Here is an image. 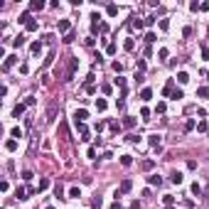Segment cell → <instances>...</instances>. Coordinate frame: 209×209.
Masks as SVG:
<instances>
[{
    "instance_id": "obj_1",
    "label": "cell",
    "mask_w": 209,
    "mask_h": 209,
    "mask_svg": "<svg viewBox=\"0 0 209 209\" xmlns=\"http://www.w3.org/2000/svg\"><path fill=\"white\" fill-rule=\"evenodd\" d=\"M86 118H89V111L86 108H79L77 113H74V121H77V123H84Z\"/></svg>"
},
{
    "instance_id": "obj_2",
    "label": "cell",
    "mask_w": 209,
    "mask_h": 209,
    "mask_svg": "<svg viewBox=\"0 0 209 209\" xmlns=\"http://www.w3.org/2000/svg\"><path fill=\"white\" fill-rule=\"evenodd\" d=\"M22 113H25V103H17V106L12 108V118H20Z\"/></svg>"
},
{
    "instance_id": "obj_3",
    "label": "cell",
    "mask_w": 209,
    "mask_h": 209,
    "mask_svg": "<svg viewBox=\"0 0 209 209\" xmlns=\"http://www.w3.org/2000/svg\"><path fill=\"white\" fill-rule=\"evenodd\" d=\"M130 187H133V182H130V180H123V182H121V194H128Z\"/></svg>"
},
{
    "instance_id": "obj_4",
    "label": "cell",
    "mask_w": 209,
    "mask_h": 209,
    "mask_svg": "<svg viewBox=\"0 0 209 209\" xmlns=\"http://www.w3.org/2000/svg\"><path fill=\"white\" fill-rule=\"evenodd\" d=\"M197 96L199 99H209V86H199L197 89Z\"/></svg>"
},
{
    "instance_id": "obj_5",
    "label": "cell",
    "mask_w": 209,
    "mask_h": 209,
    "mask_svg": "<svg viewBox=\"0 0 209 209\" xmlns=\"http://www.w3.org/2000/svg\"><path fill=\"white\" fill-rule=\"evenodd\" d=\"M69 27H71L69 20H59V32H67V34H69Z\"/></svg>"
},
{
    "instance_id": "obj_6",
    "label": "cell",
    "mask_w": 209,
    "mask_h": 209,
    "mask_svg": "<svg viewBox=\"0 0 209 209\" xmlns=\"http://www.w3.org/2000/svg\"><path fill=\"white\" fill-rule=\"evenodd\" d=\"M172 91H175V84H172V81H167V86L162 89V93H165V96H172Z\"/></svg>"
},
{
    "instance_id": "obj_7",
    "label": "cell",
    "mask_w": 209,
    "mask_h": 209,
    "mask_svg": "<svg viewBox=\"0 0 209 209\" xmlns=\"http://www.w3.org/2000/svg\"><path fill=\"white\" fill-rule=\"evenodd\" d=\"M42 8H44L42 0H32V3H30V10H42Z\"/></svg>"
},
{
    "instance_id": "obj_8",
    "label": "cell",
    "mask_w": 209,
    "mask_h": 209,
    "mask_svg": "<svg viewBox=\"0 0 209 209\" xmlns=\"http://www.w3.org/2000/svg\"><path fill=\"white\" fill-rule=\"evenodd\" d=\"M140 99H143V101H150V99H153V91H150V89H143V91H140Z\"/></svg>"
},
{
    "instance_id": "obj_9",
    "label": "cell",
    "mask_w": 209,
    "mask_h": 209,
    "mask_svg": "<svg viewBox=\"0 0 209 209\" xmlns=\"http://www.w3.org/2000/svg\"><path fill=\"white\" fill-rule=\"evenodd\" d=\"M177 81H180V84H187V81H189V74H187V71H180V74H177Z\"/></svg>"
},
{
    "instance_id": "obj_10",
    "label": "cell",
    "mask_w": 209,
    "mask_h": 209,
    "mask_svg": "<svg viewBox=\"0 0 209 209\" xmlns=\"http://www.w3.org/2000/svg\"><path fill=\"white\" fill-rule=\"evenodd\" d=\"M69 197H71V199H79V197H81L79 187H71V189H69Z\"/></svg>"
},
{
    "instance_id": "obj_11",
    "label": "cell",
    "mask_w": 209,
    "mask_h": 209,
    "mask_svg": "<svg viewBox=\"0 0 209 209\" xmlns=\"http://www.w3.org/2000/svg\"><path fill=\"white\" fill-rule=\"evenodd\" d=\"M30 52H32V54H40V52H42V44H40V42H32Z\"/></svg>"
},
{
    "instance_id": "obj_12",
    "label": "cell",
    "mask_w": 209,
    "mask_h": 209,
    "mask_svg": "<svg viewBox=\"0 0 209 209\" xmlns=\"http://www.w3.org/2000/svg\"><path fill=\"white\" fill-rule=\"evenodd\" d=\"M15 59H17V57H8V59H5V64H3V69L8 71V69H10L12 64H15Z\"/></svg>"
},
{
    "instance_id": "obj_13",
    "label": "cell",
    "mask_w": 209,
    "mask_h": 209,
    "mask_svg": "<svg viewBox=\"0 0 209 209\" xmlns=\"http://www.w3.org/2000/svg\"><path fill=\"white\" fill-rule=\"evenodd\" d=\"M148 143L153 145V148H160V138H158V136H150V138H148Z\"/></svg>"
},
{
    "instance_id": "obj_14",
    "label": "cell",
    "mask_w": 209,
    "mask_h": 209,
    "mask_svg": "<svg viewBox=\"0 0 209 209\" xmlns=\"http://www.w3.org/2000/svg\"><path fill=\"white\" fill-rule=\"evenodd\" d=\"M148 182H150V185H158V187L162 185V180H160L158 175H150V177H148Z\"/></svg>"
},
{
    "instance_id": "obj_15",
    "label": "cell",
    "mask_w": 209,
    "mask_h": 209,
    "mask_svg": "<svg viewBox=\"0 0 209 209\" xmlns=\"http://www.w3.org/2000/svg\"><path fill=\"white\" fill-rule=\"evenodd\" d=\"M158 57H160V59L165 62V59H167V57H170V49H167V47H162V49L158 52Z\"/></svg>"
},
{
    "instance_id": "obj_16",
    "label": "cell",
    "mask_w": 209,
    "mask_h": 209,
    "mask_svg": "<svg viewBox=\"0 0 209 209\" xmlns=\"http://www.w3.org/2000/svg\"><path fill=\"white\" fill-rule=\"evenodd\" d=\"M5 148L10 150V153H12V150H17V140H15V138H12V140H8V143H5Z\"/></svg>"
},
{
    "instance_id": "obj_17",
    "label": "cell",
    "mask_w": 209,
    "mask_h": 209,
    "mask_svg": "<svg viewBox=\"0 0 209 209\" xmlns=\"http://www.w3.org/2000/svg\"><path fill=\"white\" fill-rule=\"evenodd\" d=\"M96 108H99V111H106V108H108V103H106L103 99H96Z\"/></svg>"
},
{
    "instance_id": "obj_18",
    "label": "cell",
    "mask_w": 209,
    "mask_h": 209,
    "mask_svg": "<svg viewBox=\"0 0 209 209\" xmlns=\"http://www.w3.org/2000/svg\"><path fill=\"white\" fill-rule=\"evenodd\" d=\"M15 194H17V199H27V197H25V194H27V189H22V187H17V192H15Z\"/></svg>"
},
{
    "instance_id": "obj_19",
    "label": "cell",
    "mask_w": 209,
    "mask_h": 209,
    "mask_svg": "<svg viewBox=\"0 0 209 209\" xmlns=\"http://www.w3.org/2000/svg\"><path fill=\"white\" fill-rule=\"evenodd\" d=\"M170 180H172L175 185H182V175H180V172H172V177H170Z\"/></svg>"
},
{
    "instance_id": "obj_20",
    "label": "cell",
    "mask_w": 209,
    "mask_h": 209,
    "mask_svg": "<svg viewBox=\"0 0 209 209\" xmlns=\"http://www.w3.org/2000/svg\"><path fill=\"white\" fill-rule=\"evenodd\" d=\"M12 44H15V47H22V44H25V37H22V34H20V37H15Z\"/></svg>"
},
{
    "instance_id": "obj_21",
    "label": "cell",
    "mask_w": 209,
    "mask_h": 209,
    "mask_svg": "<svg viewBox=\"0 0 209 209\" xmlns=\"http://www.w3.org/2000/svg\"><path fill=\"white\" fill-rule=\"evenodd\" d=\"M49 187V180H40V187H37V192H42V189Z\"/></svg>"
},
{
    "instance_id": "obj_22",
    "label": "cell",
    "mask_w": 209,
    "mask_h": 209,
    "mask_svg": "<svg viewBox=\"0 0 209 209\" xmlns=\"http://www.w3.org/2000/svg\"><path fill=\"white\" fill-rule=\"evenodd\" d=\"M20 22H25V25L32 22V20H30V12H22V15H20Z\"/></svg>"
},
{
    "instance_id": "obj_23",
    "label": "cell",
    "mask_w": 209,
    "mask_h": 209,
    "mask_svg": "<svg viewBox=\"0 0 209 209\" xmlns=\"http://www.w3.org/2000/svg\"><path fill=\"white\" fill-rule=\"evenodd\" d=\"M123 47H126V49H128V52H130V49H133V47H136V42H133V40H130V37H128V40H126V42H123Z\"/></svg>"
},
{
    "instance_id": "obj_24",
    "label": "cell",
    "mask_w": 209,
    "mask_h": 209,
    "mask_svg": "<svg viewBox=\"0 0 209 209\" xmlns=\"http://www.w3.org/2000/svg\"><path fill=\"white\" fill-rule=\"evenodd\" d=\"M10 136H12V138H22V130H20V128H12Z\"/></svg>"
},
{
    "instance_id": "obj_25",
    "label": "cell",
    "mask_w": 209,
    "mask_h": 209,
    "mask_svg": "<svg viewBox=\"0 0 209 209\" xmlns=\"http://www.w3.org/2000/svg\"><path fill=\"white\" fill-rule=\"evenodd\" d=\"M121 162L128 167V165H133V158H130V155H123V158H121Z\"/></svg>"
},
{
    "instance_id": "obj_26",
    "label": "cell",
    "mask_w": 209,
    "mask_h": 209,
    "mask_svg": "<svg viewBox=\"0 0 209 209\" xmlns=\"http://www.w3.org/2000/svg\"><path fill=\"white\" fill-rule=\"evenodd\" d=\"M130 25H133V27H136V30H140V27H143L145 22H143V20H136V17H133V22H130Z\"/></svg>"
},
{
    "instance_id": "obj_27",
    "label": "cell",
    "mask_w": 209,
    "mask_h": 209,
    "mask_svg": "<svg viewBox=\"0 0 209 209\" xmlns=\"http://www.w3.org/2000/svg\"><path fill=\"white\" fill-rule=\"evenodd\" d=\"M106 12H108V15H118V8H116V5H108Z\"/></svg>"
},
{
    "instance_id": "obj_28",
    "label": "cell",
    "mask_w": 209,
    "mask_h": 209,
    "mask_svg": "<svg viewBox=\"0 0 209 209\" xmlns=\"http://www.w3.org/2000/svg\"><path fill=\"white\" fill-rule=\"evenodd\" d=\"M140 116H143V121H150V108H143Z\"/></svg>"
},
{
    "instance_id": "obj_29",
    "label": "cell",
    "mask_w": 209,
    "mask_h": 209,
    "mask_svg": "<svg viewBox=\"0 0 209 209\" xmlns=\"http://www.w3.org/2000/svg\"><path fill=\"white\" fill-rule=\"evenodd\" d=\"M192 194H197V197H199V194H202V187H199V185H197V182H194V185H192Z\"/></svg>"
},
{
    "instance_id": "obj_30",
    "label": "cell",
    "mask_w": 209,
    "mask_h": 209,
    "mask_svg": "<svg viewBox=\"0 0 209 209\" xmlns=\"http://www.w3.org/2000/svg\"><path fill=\"white\" fill-rule=\"evenodd\" d=\"M162 202H165V204L170 207V204H172V202H175V197H172V194H165V197H162Z\"/></svg>"
},
{
    "instance_id": "obj_31",
    "label": "cell",
    "mask_w": 209,
    "mask_h": 209,
    "mask_svg": "<svg viewBox=\"0 0 209 209\" xmlns=\"http://www.w3.org/2000/svg\"><path fill=\"white\" fill-rule=\"evenodd\" d=\"M123 126H126V128H133V126H136V118H126Z\"/></svg>"
},
{
    "instance_id": "obj_32",
    "label": "cell",
    "mask_w": 209,
    "mask_h": 209,
    "mask_svg": "<svg viewBox=\"0 0 209 209\" xmlns=\"http://www.w3.org/2000/svg\"><path fill=\"white\" fill-rule=\"evenodd\" d=\"M145 42H148V44H153V42H155V34H153V32H148V34H145Z\"/></svg>"
},
{
    "instance_id": "obj_33",
    "label": "cell",
    "mask_w": 209,
    "mask_h": 209,
    "mask_svg": "<svg viewBox=\"0 0 209 209\" xmlns=\"http://www.w3.org/2000/svg\"><path fill=\"white\" fill-rule=\"evenodd\" d=\"M160 30H170V22L167 20H160Z\"/></svg>"
},
{
    "instance_id": "obj_34",
    "label": "cell",
    "mask_w": 209,
    "mask_h": 209,
    "mask_svg": "<svg viewBox=\"0 0 209 209\" xmlns=\"http://www.w3.org/2000/svg\"><path fill=\"white\" fill-rule=\"evenodd\" d=\"M116 86H121V89H123V86H126V79H123V77H118V79H116Z\"/></svg>"
},
{
    "instance_id": "obj_35",
    "label": "cell",
    "mask_w": 209,
    "mask_h": 209,
    "mask_svg": "<svg viewBox=\"0 0 209 209\" xmlns=\"http://www.w3.org/2000/svg\"><path fill=\"white\" fill-rule=\"evenodd\" d=\"M25 106H34V96H27L25 99Z\"/></svg>"
},
{
    "instance_id": "obj_36",
    "label": "cell",
    "mask_w": 209,
    "mask_h": 209,
    "mask_svg": "<svg viewBox=\"0 0 209 209\" xmlns=\"http://www.w3.org/2000/svg\"><path fill=\"white\" fill-rule=\"evenodd\" d=\"M111 209H123V207H121L118 202H113V204H111Z\"/></svg>"
},
{
    "instance_id": "obj_37",
    "label": "cell",
    "mask_w": 209,
    "mask_h": 209,
    "mask_svg": "<svg viewBox=\"0 0 209 209\" xmlns=\"http://www.w3.org/2000/svg\"><path fill=\"white\" fill-rule=\"evenodd\" d=\"M44 209H54V207H44Z\"/></svg>"
},
{
    "instance_id": "obj_38",
    "label": "cell",
    "mask_w": 209,
    "mask_h": 209,
    "mask_svg": "<svg viewBox=\"0 0 209 209\" xmlns=\"http://www.w3.org/2000/svg\"><path fill=\"white\" fill-rule=\"evenodd\" d=\"M207 79H209V71H207Z\"/></svg>"
}]
</instances>
